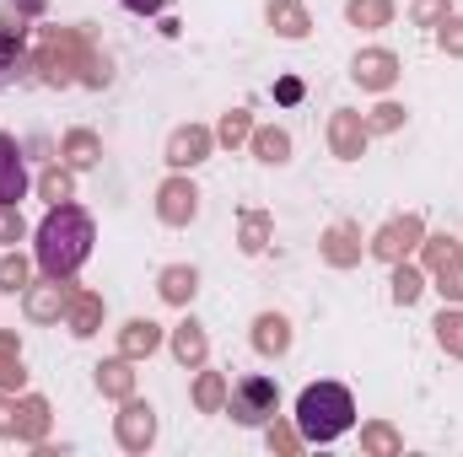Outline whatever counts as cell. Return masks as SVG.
<instances>
[{
	"label": "cell",
	"instance_id": "1",
	"mask_svg": "<svg viewBox=\"0 0 463 457\" xmlns=\"http://www.w3.org/2000/svg\"><path fill=\"white\" fill-rule=\"evenodd\" d=\"M92 253V216L81 205H54L38 227V269L49 280H71Z\"/></svg>",
	"mask_w": 463,
	"mask_h": 457
},
{
	"label": "cell",
	"instance_id": "2",
	"mask_svg": "<svg viewBox=\"0 0 463 457\" xmlns=\"http://www.w3.org/2000/svg\"><path fill=\"white\" fill-rule=\"evenodd\" d=\"M297 425L307 442H335L355 425V404L340 382H313L302 398H297Z\"/></svg>",
	"mask_w": 463,
	"mask_h": 457
},
{
	"label": "cell",
	"instance_id": "3",
	"mask_svg": "<svg viewBox=\"0 0 463 457\" xmlns=\"http://www.w3.org/2000/svg\"><path fill=\"white\" fill-rule=\"evenodd\" d=\"M275 404H280V393H275L269 377H242V382L232 387L227 415L237 425H269V420H275Z\"/></svg>",
	"mask_w": 463,
	"mask_h": 457
},
{
	"label": "cell",
	"instance_id": "4",
	"mask_svg": "<svg viewBox=\"0 0 463 457\" xmlns=\"http://www.w3.org/2000/svg\"><path fill=\"white\" fill-rule=\"evenodd\" d=\"M27 189V173H22V151L11 135H0V210H11Z\"/></svg>",
	"mask_w": 463,
	"mask_h": 457
},
{
	"label": "cell",
	"instance_id": "5",
	"mask_svg": "<svg viewBox=\"0 0 463 457\" xmlns=\"http://www.w3.org/2000/svg\"><path fill=\"white\" fill-rule=\"evenodd\" d=\"M355 81L361 87H388L393 81V54H383V49L377 54H361L355 60Z\"/></svg>",
	"mask_w": 463,
	"mask_h": 457
},
{
	"label": "cell",
	"instance_id": "6",
	"mask_svg": "<svg viewBox=\"0 0 463 457\" xmlns=\"http://www.w3.org/2000/svg\"><path fill=\"white\" fill-rule=\"evenodd\" d=\"M205 145H211V135L205 129H184V135H173V167H189V162H200L205 156Z\"/></svg>",
	"mask_w": 463,
	"mask_h": 457
},
{
	"label": "cell",
	"instance_id": "7",
	"mask_svg": "<svg viewBox=\"0 0 463 457\" xmlns=\"http://www.w3.org/2000/svg\"><path fill=\"white\" fill-rule=\"evenodd\" d=\"M162 216H167V221H189V216H194V189L167 183V189H162Z\"/></svg>",
	"mask_w": 463,
	"mask_h": 457
},
{
	"label": "cell",
	"instance_id": "8",
	"mask_svg": "<svg viewBox=\"0 0 463 457\" xmlns=\"http://www.w3.org/2000/svg\"><path fill=\"white\" fill-rule=\"evenodd\" d=\"M415 237H420V221H404V227H388L383 237H377V253H383V258H399V247H410Z\"/></svg>",
	"mask_w": 463,
	"mask_h": 457
},
{
	"label": "cell",
	"instance_id": "9",
	"mask_svg": "<svg viewBox=\"0 0 463 457\" xmlns=\"http://www.w3.org/2000/svg\"><path fill=\"white\" fill-rule=\"evenodd\" d=\"M269 22H280L286 38H302V33H307V16H302L291 0H275V5H269Z\"/></svg>",
	"mask_w": 463,
	"mask_h": 457
},
{
	"label": "cell",
	"instance_id": "10",
	"mask_svg": "<svg viewBox=\"0 0 463 457\" xmlns=\"http://www.w3.org/2000/svg\"><path fill=\"white\" fill-rule=\"evenodd\" d=\"M253 340H259V350L269 355V350H286L291 334H286V323H280V318H259V334H253Z\"/></svg>",
	"mask_w": 463,
	"mask_h": 457
},
{
	"label": "cell",
	"instance_id": "11",
	"mask_svg": "<svg viewBox=\"0 0 463 457\" xmlns=\"http://www.w3.org/2000/svg\"><path fill=\"white\" fill-rule=\"evenodd\" d=\"M350 22H361V27L388 22V0H350Z\"/></svg>",
	"mask_w": 463,
	"mask_h": 457
},
{
	"label": "cell",
	"instance_id": "12",
	"mask_svg": "<svg viewBox=\"0 0 463 457\" xmlns=\"http://www.w3.org/2000/svg\"><path fill=\"white\" fill-rule=\"evenodd\" d=\"M167 302H184V296H194V269H167Z\"/></svg>",
	"mask_w": 463,
	"mask_h": 457
},
{
	"label": "cell",
	"instance_id": "13",
	"mask_svg": "<svg viewBox=\"0 0 463 457\" xmlns=\"http://www.w3.org/2000/svg\"><path fill=\"white\" fill-rule=\"evenodd\" d=\"M335 145H340V156H355V151H361V129H355V118H340V124H335Z\"/></svg>",
	"mask_w": 463,
	"mask_h": 457
},
{
	"label": "cell",
	"instance_id": "14",
	"mask_svg": "<svg viewBox=\"0 0 463 457\" xmlns=\"http://www.w3.org/2000/svg\"><path fill=\"white\" fill-rule=\"evenodd\" d=\"M259 156H264V162H286V135H280V129H264V135H259Z\"/></svg>",
	"mask_w": 463,
	"mask_h": 457
},
{
	"label": "cell",
	"instance_id": "15",
	"mask_svg": "<svg viewBox=\"0 0 463 457\" xmlns=\"http://www.w3.org/2000/svg\"><path fill=\"white\" fill-rule=\"evenodd\" d=\"M22 280H27V264L22 258H5L0 264V291H22Z\"/></svg>",
	"mask_w": 463,
	"mask_h": 457
},
{
	"label": "cell",
	"instance_id": "16",
	"mask_svg": "<svg viewBox=\"0 0 463 457\" xmlns=\"http://www.w3.org/2000/svg\"><path fill=\"white\" fill-rule=\"evenodd\" d=\"M151 344H156V329H151V323H129V340H124L129 355H140V350H151Z\"/></svg>",
	"mask_w": 463,
	"mask_h": 457
},
{
	"label": "cell",
	"instance_id": "17",
	"mask_svg": "<svg viewBox=\"0 0 463 457\" xmlns=\"http://www.w3.org/2000/svg\"><path fill=\"white\" fill-rule=\"evenodd\" d=\"M16 81V49H11V38L0 33V87H11Z\"/></svg>",
	"mask_w": 463,
	"mask_h": 457
},
{
	"label": "cell",
	"instance_id": "18",
	"mask_svg": "<svg viewBox=\"0 0 463 457\" xmlns=\"http://www.w3.org/2000/svg\"><path fill=\"white\" fill-rule=\"evenodd\" d=\"M178 355H184V360H200V355H205V340L194 334V323H189V329L178 334Z\"/></svg>",
	"mask_w": 463,
	"mask_h": 457
},
{
	"label": "cell",
	"instance_id": "19",
	"mask_svg": "<svg viewBox=\"0 0 463 457\" xmlns=\"http://www.w3.org/2000/svg\"><path fill=\"white\" fill-rule=\"evenodd\" d=\"M415 291H420V280H415L410 269H399V275H393V296H399V302H415Z\"/></svg>",
	"mask_w": 463,
	"mask_h": 457
},
{
	"label": "cell",
	"instance_id": "20",
	"mask_svg": "<svg viewBox=\"0 0 463 457\" xmlns=\"http://www.w3.org/2000/svg\"><path fill=\"white\" fill-rule=\"evenodd\" d=\"M437 329H442V344L463 350V318H448V312H442V323H437Z\"/></svg>",
	"mask_w": 463,
	"mask_h": 457
},
{
	"label": "cell",
	"instance_id": "21",
	"mask_svg": "<svg viewBox=\"0 0 463 457\" xmlns=\"http://www.w3.org/2000/svg\"><path fill=\"white\" fill-rule=\"evenodd\" d=\"M442 296H453V302L463 296V269H453V275L442 269Z\"/></svg>",
	"mask_w": 463,
	"mask_h": 457
},
{
	"label": "cell",
	"instance_id": "22",
	"mask_svg": "<svg viewBox=\"0 0 463 457\" xmlns=\"http://www.w3.org/2000/svg\"><path fill=\"white\" fill-rule=\"evenodd\" d=\"M442 43H448L453 54H463V22H448V27H442Z\"/></svg>",
	"mask_w": 463,
	"mask_h": 457
},
{
	"label": "cell",
	"instance_id": "23",
	"mask_svg": "<svg viewBox=\"0 0 463 457\" xmlns=\"http://www.w3.org/2000/svg\"><path fill=\"white\" fill-rule=\"evenodd\" d=\"M71 151H76V162H92V140H87V135H76Z\"/></svg>",
	"mask_w": 463,
	"mask_h": 457
},
{
	"label": "cell",
	"instance_id": "24",
	"mask_svg": "<svg viewBox=\"0 0 463 457\" xmlns=\"http://www.w3.org/2000/svg\"><path fill=\"white\" fill-rule=\"evenodd\" d=\"M242 129H248V124H242V118H237V114H232L227 124H222V135H227V140H237V135H242Z\"/></svg>",
	"mask_w": 463,
	"mask_h": 457
},
{
	"label": "cell",
	"instance_id": "25",
	"mask_svg": "<svg viewBox=\"0 0 463 457\" xmlns=\"http://www.w3.org/2000/svg\"><path fill=\"white\" fill-rule=\"evenodd\" d=\"M124 5H135V11H156V0H124Z\"/></svg>",
	"mask_w": 463,
	"mask_h": 457
}]
</instances>
